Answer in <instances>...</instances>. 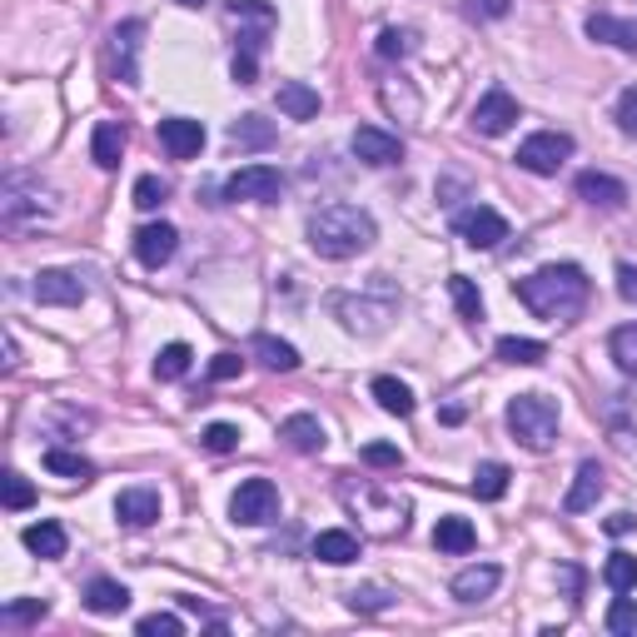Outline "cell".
<instances>
[{
  "instance_id": "6da1fadb",
  "label": "cell",
  "mask_w": 637,
  "mask_h": 637,
  "mask_svg": "<svg viewBox=\"0 0 637 637\" xmlns=\"http://www.w3.org/2000/svg\"><path fill=\"white\" fill-rule=\"evenodd\" d=\"M513 295H519L523 309H533L548 324H573L588 309L592 284L578 264H544V270H533L528 279L513 284Z\"/></svg>"
},
{
  "instance_id": "7a4b0ae2",
  "label": "cell",
  "mask_w": 637,
  "mask_h": 637,
  "mask_svg": "<svg viewBox=\"0 0 637 637\" xmlns=\"http://www.w3.org/2000/svg\"><path fill=\"white\" fill-rule=\"evenodd\" d=\"M304 235H309V249H314L318 260H354V254L374 249L378 225L369 210L334 200V204H318V210L309 214Z\"/></svg>"
},
{
  "instance_id": "3957f363",
  "label": "cell",
  "mask_w": 637,
  "mask_h": 637,
  "mask_svg": "<svg viewBox=\"0 0 637 637\" xmlns=\"http://www.w3.org/2000/svg\"><path fill=\"white\" fill-rule=\"evenodd\" d=\"M60 204H55V189L40 185L36 175H25V170H11V175L0 179V225L5 229H30L40 220H50Z\"/></svg>"
},
{
  "instance_id": "277c9868",
  "label": "cell",
  "mask_w": 637,
  "mask_h": 637,
  "mask_svg": "<svg viewBox=\"0 0 637 637\" xmlns=\"http://www.w3.org/2000/svg\"><path fill=\"white\" fill-rule=\"evenodd\" d=\"M558 403L548 399V394H519V399H508V413H503V424L508 434L519 438L528 453H548L558 444Z\"/></svg>"
},
{
  "instance_id": "5b68a950",
  "label": "cell",
  "mask_w": 637,
  "mask_h": 637,
  "mask_svg": "<svg viewBox=\"0 0 637 637\" xmlns=\"http://www.w3.org/2000/svg\"><path fill=\"white\" fill-rule=\"evenodd\" d=\"M329 309L339 314V324L349 334L374 339V334H384L394 318H399V295H394V289H384V284H374V289H364V295H334Z\"/></svg>"
},
{
  "instance_id": "8992f818",
  "label": "cell",
  "mask_w": 637,
  "mask_h": 637,
  "mask_svg": "<svg viewBox=\"0 0 637 637\" xmlns=\"http://www.w3.org/2000/svg\"><path fill=\"white\" fill-rule=\"evenodd\" d=\"M513 160H519V170H528V175H558V170L573 160V135L567 130H538L519 145Z\"/></svg>"
},
{
  "instance_id": "52a82bcc",
  "label": "cell",
  "mask_w": 637,
  "mask_h": 637,
  "mask_svg": "<svg viewBox=\"0 0 637 637\" xmlns=\"http://www.w3.org/2000/svg\"><path fill=\"white\" fill-rule=\"evenodd\" d=\"M229 519L245 523V528H264V523L279 519V488L270 478H245L229 498Z\"/></svg>"
},
{
  "instance_id": "ba28073f",
  "label": "cell",
  "mask_w": 637,
  "mask_h": 637,
  "mask_svg": "<svg viewBox=\"0 0 637 637\" xmlns=\"http://www.w3.org/2000/svg\"><path fill=\"white\" fill-rule=\"evenodd\" d=\"M284 195V175L274 165H239L225 179V200H245V204H274Z\"/></svg>"
},
{
  "instance_id": "9c48e42d",
  "label": "cell",
  "mask_w": 637,
  "mask_h": 637,
  "mask_svg": "<svg viewBox=\"0 0 637 637\" xmlns=\"http://www.w3.org/2000/svg\"><path fill=\"white\" fill-rule=\"evenodd\" d=\"M229 21L239 25V50L260 55L264 40H270L274 25H279V11H274L270 0H235V5H229Z\"/></svg>"
},
{
  "instance_id": "30bf717a",
  "label": "cell",
  "mask_w": 637,
  "mask_h": 637,
  "mask_svg": "<svg viewBox=\"0 0 637 637\" xmlns=\"http://www.w3.org/2000/svg\"><path fill=\"white\" fill-rule=\"evenodd\" d=\"M140 50H145V21H120L110 30V65L120 85H140Z\"/></svg>"
},
{
  "instance_id": "8fae6325",
  "label": "cell",
  "mask_w": 637,
  "mask_h": 637,
  "mask_svg": "<svg viewBox=\"0 0 637 637\" xmlns=\"http://www.w3.org/2000/svg\"><path fill=\"white\" fill-rule=\"evenodd\" d=\"M453 229H459V239L469 249H498L508 239V220L498 210H488V204H473V210H463L459 220H453Z\"/></svg>"
},
{
  "instance_id": "7c38bea8",
  "label": "cell",
  "mask_w": 637,
  "mask_h": 637,
  "mask_svg": "<svg viewBox=\"0 0 637 637\" xmlns=\"http://www.w3.org/2000/svg\"><path fill=\"white\" fill-rule=\"evenodd\" d=\"M179 249V229L170 225V220H154V225L135 229V260L145 264V270H165L170 260H175Z\"/></svg>"
},
{
  "instance_id": "4fadbf2b",
  "label": "cell",
  "mask_w": 637,
  "mask_h": 637,
  "mask_svg": "<svg viewBox=\"0 0 637 637\" xmlns=\"http://www.w3.org/2000/svg\"><path fill=\"white\" fill-rule=\"evenodd\" d=\"M513 120H519V100H513L503 85H494V90H488L484 100L473 105V130L488 135V140H494V135H508V130H513Z\"/></svg>"
},
{
  "instance_id": "5bb4252c",
  "label": "cell",
  "mask_w": 637,
  "mask_h": 637,
  "mask_svg": "<svg viewBox=\"0 0 637 637\" xmlns=\"http://www.w3.org/2000/svg\"><path fill=\"white\" fill-rule=\"evenodd\" d=\"M349 145H354V154L364 160V165H374V170H389V165H399L403 160V140L399 135H389V130H378V125H359Z\"/></svg>"
},
{
  "instance_id": "9a60e30c",
  "label": "cell",
  "mask_w": 637,
  "mask_h": 637,
  "mask_svg": "<svg viewBox=\"0 0 637 637\" xmlns=\"http://www.w3.org/2000/svg\"><path fill=\"white\" fill-rule=\"evenodd\" d=\"M30 295L50 309H75L85 299V284H80V274H71V270H40L36 284H30Z\"/></svg>"
},
{
  "instance_id": "2e32d148",
  "label": "cell",
  "mask_w": 637,
  "mask_h": 637,
  "mask_svg": "<svg viewBox=\"0 0 637 637\" xmlns=\"http://www.w3.org/2000/svg\"><path fill=\"white\" fill-rule=\"evenodd\" d=\"M160 145H165L170 160H195L204 150V125L189 115H170L160 120Z\"/></svg>"
},
{
  "instance_id": "e0dca14e",
  "label": "cell",
  "mask_w": 637,
  "mask_h": 637,
  "mask_svg": "<svg viewBox=\"0 0 637 637\" xmlns=\"http://www.w3.org/2000/svg\"><path fill=\"white\" fill-rule=\"evenodd\" d=\"M588 40H598V46H613V50H627V55H637V21H627V15H588Z\"/></svg>"
},
{
  "instance_id": "ac0fdd59",
  "label": "cell",
  "mask_w": 637,
  "mask_h": 637,
  "mask_svg": "<svg viewBox=\"0 0 637 637\" xmlns=\"http://www.w3.org/2000/svg\"><path fill=\"white\" fill-rule=\"evenodd\" d=\"M498 583H503L498 563H473V567H463V573H453L449 592L459 602H484V598H494V592H498Z\"/></svg>"
},
{
  "instance_id": "d6986e66",
  "label": "cell",
  "mask_w": 637,
  "mask_h": 637,
  "mask_svg": "<svg viewBox=\"0 0 637 637\" xmlns=\"http://www.w3.org/2000/svg\"><path fill=\"white\" fill-rule=\"evenodd\" d=\"M578 200H588L592 210H623L627 204V185L602 170H583L578 175Z\"/></svg>"
},
{
  "instance_id": "ffe728a7",
  "label": "cell",
  "mask_w": 637,
  "mask_h": 637,
  "mask_svg": "<svg viewBox=\"0 0 637 637\" xmlns=\"http://www.w3.org/2000/svg\"><path fill=\"white\" fill-rule=\"evenodd\" d=\"M115 519L125 523V528H150V523H160V494H154V488H125V494L115 498Z\"/></svg>"
},
{
  "instance_id": "44dd1931",
  "label": "cell",
  "mask_w": 637,
  "mask_h": 637,
  "mask_svg": "<svg viewBox=\"0 0 637 637\" xmlns=\"http://www.w3.org/2000/svg\"><path fill=\"white\" fill-rule=\"evenodd\" d=\"M602 469L598 463H578V473H573V488H567V498H563V513H588V508H598V498H602Z\"/></svg>"
},
{
  "instance_id": "7402d4cb",
  "label": "cell",
  "mask_w": 637,
  "mask_h": 637,
  "mask_svg": "<svg viewBox=\"0 0 637 637\" xmlns=\"http://www.w3.org/2000/svg\"><path fill=\"white\" fill-rule=\"evenodd\" d=\"M249 354L260 359L270 374H295L299 369V349L295 344H284V339H274V334H254V339H249Z\"/></svg>"
},
{
  "instance_id": "603a6c76",
  "label": "cell",
  "mask_w": 637,
  "mask_h": 637,
  "mask_svg": "<svg viewBox=\"0 0 637 637\" xmlns=\"http://www.w3.org/2000/svg\"><path fill=\"white\" fill-rule=\"evenodd\" d=\"M279 438L295 453H318L324 449V424H318L314 413H289V419L279 424Z\"/></svg>"
},
{
  "instance_id": "cb8c5ba5",
  "label": "cell",
  "mask_w": 637,
  "mask_h": 637,
  "mask_svg": "<svg viewBox=\"0 0 637 637\" xmlns=\"http://www.w3.org/2000/svg\"><path fill=\"white\" fill-rule=\"evenodd\" d=\"M314 558L318 563H329V567H349L359 558V538L349 528H324L314 538Z\"/></svg>"
},
{
  "instance_id": "d4e9b609",
  "label": "cell",
  "mask_w": 637,
  "mask_h": 637,
  "mask_svg": "<svg viewBox=\"0 0 637 637\" xmlns=\"http://www.w3.org/2000/svg\"><path fill=\"white\" fill-rule=\"evenodd\" d=\"M274 105H279L284 120H314L318 115V90L304 80H284L279 95H274Z\"/></svg>"
},
{
  "instance_id": "484cf974",
  "label": "cell",
  "mask_w": 637,
  "mask_h": 637,
  "mask_svg": "<svg viewBox=\"0 0 637 637\" xmlns=\"http://www.w3.org/2000/svg\"><path fill=\"white\" fill-rule=\"evenodd\" d=\"M85 608L100 613V617H115V613L130 608V588L115 583V578H90V588H85Z\"/></svg>"
},
{
  "instance_id": "4316f807",
  "label": "cell",
  "mask_w": 637,
  "mask_h": 637,
  "mask_svg": "<svg viewBox=\"0 0 637 637\" xmlns=\"http://www.w3.org/2000/svg\"><path fill=\"white\" fill-rule=\"evenodd\" d=\"M90 154L100 170H120V154H125V125L120 120H100L90 135Z\"/></svg>"
},
{
  "instance_id": "83f0119b",
  "label": "cell",
  "mask_w": 637,
  "mask_h": 637,
  "mask_svg": "<svg viewBox=\"0 0 637 637\" xmlns=\"http://www.w3.org/2000/svg\"><path fill=\"white\" fill-rule=\"evenodd\" d=\"M21 544L30 548L36 558H46V563H55V558H65V548H71V538H65V528L60 523H30V528L21 533Z\"/></svg>"
},
{
  "instance_id": "f1b7e54d",
  "label": "cell",
  "mask_w": 637,
  "mask_h": 637,
  "mask_svg": "<svg viewBox=\"0 0 637 637\" xmlns=\"http://www.w3.org/2000/svg\"><path fill=\"white\" fill-rule=\"evenodd\" d=\"M369 394H374L378 409L394 413V419H409L413 413V389L403 384V378H394V374H378L374 384H369Z\"/></svg>"
},
{
  "instance_id": "f546056e",
  "label": "cell",
  "mask_w": 637,
  "mask_h": 637,
  "mask_svg": "<svg viewBox=\"0 0 637 637\" xmlns=\"http://www.w3.org/2000/svg\"><path fill=\"white\" fill-rule=\"evenodd\" d=\"M473 544H478V533H473L469 519H459V513L438 519V528H434V548H438V553H473Z\"/></svg>"
},
{
  "instance_id": "4dcf8cb0",
  "label": "cell",
  "mask_w": 637,
  "mask_h": 637,
  "mask_svg": "<svg viewBox=\"0 0 637 637\" xmlns=\"http://www.w3.org/2000/svg\"><path fill=\"white\" fill-rule=\"evenodd\" d=\"M229 145H235V150H270L274 125L264 115H239L235 125H229Z\"/></svg>"
},
{
  "instance_id": "1f68e13d",
  "label": "cell",
  "mask_w": 637,
  "mask_h": 637,
  "mask_svg": "<svg viewBox=\"0 0 637 637\" xmlns=\"http://www.w3.org/2000/svg\"><path fill=\"white\" fill-rule=\"evenodd\" d=\"M503 364H544L548 359V344L544 339H519V334H503L494 349Z\"/></svg>"
},
{
  "instance_id": "d6a6232c",
  "label": "cell",
  "mask_w": 637,
  "mask_h": 637,
  "mask_svg": "<svg viewBox=\"0 0 637 637\" xmlns=\"http://www.w3.org/2000/svg\"><path fill=\"white\" fill-rule=\"evenodd\" d=\"M608 354H613V364L623 369L627 378H637V318L608 334Z\"/></svg>"
},
{
  "instance_id": "836d02e7",
  "label": "cell",
  "mask_w": 637,
  "mask_h": 637,
  "mask_svg": "<svg viewBox=\"0 0 637 637\" xmlns=\"http://www.w3.org/2000/svg\"><path fill=\"white\" fill-rule=\"evenodd\" d=\"M189 364H195L189 344H165V349L154 354V378H160V384H175V378L189 374Z\"/></svg>"
},
{
  "instance_id": "e575fe53",
  "label": "cell",
  "mask_w": 637,
  "mask_h": 637,
  "mask_svg": "<svg viewBox=\"0 0 637 637\" xmlns=\"http://www.w3.org/2000/svg\"><path fill=\"white\" fill-rule=\"evenodd\" d=\"M46 469L55 473V478H71V484H90V459H80V453L71 449H46Z\"/></svg>"
},
{
  "instance_id": "d590c367",
  "label": "cell",
  "mask_w": 637,
  "mask_h": 637,
  "mask_svg": "<svg viewBox=\"0 0 637 637\" xmlns=\"http://www.w3.org/2000/svg\"><path fill=\"white\" fill-rule=\"evenodd\" d=\"M508 463H478V473H473V494L484 498V503H498V498L508 494Z\"/></svg>"
},
{
  "instance_id": "8d00e7d4",
  "label": "cell",
  "mask_w": 637,
  "mask_h": 637,
  "mask_svg": "<svg viewBox=\"0 0 637 637\" xmlns=\"http://www.w3.org/2000/svg\"><path fill=\"white\" fill-rule=\"evenodd\" d=\"M449 295H453V304H459V318H469V324H478V318H484V295H478V284H473V279L453 274Z\"/></svg>"
},
{
  "instance_id": "74e56055",
  "label": "cell",
  "mask_w": 637,
  "mask_h": 637,
  "mask_svg": "<svg viewBox=\"0 0 637 637\" xmlns=\"http://www.w3.org/2000/svg\"><path fill=\"white\" fill-rule=\"evenodd\" d=\"M602 583L613 592H633L637 588V558L633 553H613L602 563Z\"/></svg>"
},
{
  "instance_id": "f35d334b",
  "label": "cell",
  "mask_w": 637,
  "mask_h": 637,
  "mask_svg": "<svg viewBox=\"0 0 637 637\" xmlns=\"http://www.w3.org/2000/svg\"><path fill=\"white\" fill-rule=\"evenodd\" d=\"M0 498H5V508H11V513H21V508H30L36 503V484H30V478H25V473H5V478H0Z\"/></svg>"
},
{
  "instance_id": "ab89813d",
  "label": "cell",
  "mask_w": 637,
  "mask_h": 637,
  "mask_svg": "<svg viewBox=\"0 0 637 637\" xmlns=\"http://www.w3.org/2000/svg\"><path fill=\"white\" fill-rule=\"evenodd\" d=\"M602 623H608V633H613V637H637V602L617 592L613 608H608V617H602Z\"/></svg>"
},
{
  "instance_id": "60d3db41",
  "label": "cell",
  "mask_w": 637,
  "mask_h": 637,
  "mask_svg": "<svg viewBox=\"0 0 637 637\" xmlns=\"http://www.w3.org/2000/svg\"><path fill=\"white\" fill-rule=\"evenodd\" d=\"M344 602H349V613H384L394 602V592L389 588H349Z\"/></svg>"
},
{
  "instance_id": "b9f144b4",
  "label": "cell",
  "mask_w": 637,
  "mask_h": 637,
  "mask_svg": "<svg viewBox=\"0 0 637 637\" xmlns=\"http://www.w3.org/2000/svg\"><path fill=\"white\" fill-rule=\"evenodd\" d=\"M378 60H403L413 55V30H399V25H389V30H378Z\"/></svg>"
},
{
  "instance_id": "7bdbcfd3",
  "label": "cell",
  "mask_w": 637,
  "mask_h": 637,
  "mask_svg": "<svg viewBox=\"0 0 637 637\" xmlns=\"http://www.w3.org/2000/svg\"><path fill=\"white\" fill-rule=\"evenodd\" d=\"M165 200H170V185L160 175H140V179H135V204H140V210H160Z\"/></svg>"
},
{
  "instance_id": "ee69618b",
  "label": "cell",
  "mask_w": 637,
  "mask_h": 637,
  "mask_svg": "<svg viewBox=\"0 0 637 637\" xmlns=\"http://www.w3.org/2000/svg\"><path fill=\"white\" fill-rule=\"evenodd\" d=\"M200 444H204L210 453H229V449H239V428H235V424H210V428L200 434Z\"/></svg>"
},
{
  "instance_id": "f6af8a7d",
  "label": "cell",
  "mask_w": 637,
  "mask_h": 637,
  "mask_svg": "<svg viewBox=\"0 0 637 637\" xmlns=\"http://www.w3.org/2000/svg\"><path fill=\"white\" fill-rule=\"evenodd\" d=\"M179 633H185L179 613H150V617H140V637H179Z\"/></svg>"
},
{
  "instance_id": "bcb514c9",
  "label": "cell",
  "mask_w": 637,
  "mask_h": 637,
  "mask_svg": "<svg viewBox=\"0 0 637 637\" xmlns=\"http://www.w3.org/2000/svg\"><path fill=\"white\" fill-rule=\"evenodd\" d=\"M613 120H617V130H623V135H633V140H637V85H627V90L617 95Z\"/></svg>"
},
{
  "instance_id": "7dc6e473",
  "label": "cell",
  "mask_w": 637,
  "mask_h": 637,
  "mask_svg": "<svg viewBox=\"0 0 637 637\" xmlns=\"http://www.w3.org/2000/svg\"><path fill=\"white\" fill-rule=\"evenodd\" d=\"M229 75H235V85H254V80H260V55L235 50V60H229Z\"/></svg>"
},
{
  "instance_id": "c3c4849f",
  "label": "cell",
  "mask_w": 637,
  "mask_h": 637,
  "mask_svg": "<svg viewBox=\"0 0 637 637\" xmlns=\"http://www.w3.org/2000/svg\"><path fill=\"white\" fill-rule=\"evenodd\" d=\"M364 463L369 469H399L403 453L394 449V444H364Z\"/></svg>"
},
{
  "instance_id": "681fc988",
  "label": "cell",
  "mask_w": 637,
  "mask_h": 637,
  "mask_svg": "<svg viewBox=\"0 0 637 637\" xmlns=\"http://www.w3.org/2000/svg\"><path fill=\"white\" fill-rule=\"evenodd\" d=\"M40 617H46V602L40 598H25V602L5 608V623H40Z\"/></svg>"
},
{
  "instance_id": "f907efd6",
  "label": "cell",
  "mask_w": 637,
  "mask_h": 637,
  "mask_svg": "<svg viewBox=\"0 0 637 637\" xmlns=\"http://www.w3.org/2000/svg\"><path fill=\"white\" fill-rule=\"evenodd\" d=\"M239 369H245V359H239V354H214V359H210V378H214V384H225V378H239Z\"/></svg>"
},
{
  "instance_id": "816d5d0a",
  "label": "cell",
  "mask_w": 637,
  "mask_h": 637,
  "mask_svg": "<svg viewBox=\"0 0 637 637\" xmlns=\"http://www.w3.org/2000/svg\"><path fill=\"white\" fill-rule=\"evenodd\" d=\"M617 295L637 304V264H617Z\"/></svg>"
},
{
  "instance_id": "f5cc1de1",
  "label": "cell",
  "mask_w": 637,
  "mask_h": 637,
  "mask_svg": "<svg viewBox=\"0 0 637 637\" xmlns=\"http://www.w3.org/2000/svg\"><path fill=\"white\" fill-rule=\"evenodd\" d=\"M627 528H633V513H613V519H608V533H613V538H623Z\"/></svg>"
},
{
  "instance_id": "db71d44e",
  "label": "cell",
  "mask_w": 637,
  "mask_h": 637,
  "mask_svg": "<svg viewBox=\"0 0 637 637\" xmlns=\"http://www.w3.org/2000/svg\"><path fill=\"white\" fill-rule=\"evenodd\" d=\"M484 15H508V0H484Z\"/></svg>"
},
{
  "instance_id": "11a10c76",
  "label": "cell",
  "mask_w": 637,
  "mask_h": 637,
  "mask_svg": "<svg viewBox=\"0 0 637 637\" xmlns=\"http://www.w3.org/2000/svg\"><path fill=\"white\" fill-rule=\"evenodd\" d=\"M175 5H185V11H200V5H210V0H175Z\"/></svg>"
}]
</instances>
